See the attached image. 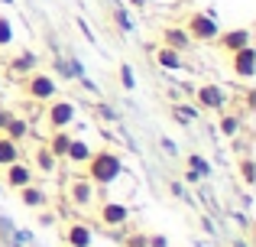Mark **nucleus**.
Instances as JSON below:
<instances>
[{"label": "nucleus", "mask_w": 256, "mask_h": 247, "mask_svg": "<svg viewBox=\"0 0 256 247\" xmlns=\"http://www.w3.org/2000/svg\"><path fill=\"white\" fill-rule=\"evenodd\" d=\"M98 221L104 224V228H124L126 221H130V208H126L124 202H114V198H104L98 208Z\"/></svg>", "instance_id": "nucleus-6"}, {"label": "nucleus", "mask_w": 256, "mask_h": 247, "mask_svg": "<svg viewBox=\"0 0 256 247\" xmlns=\"http://www.w3.org/2000/svg\"><path fill=\"white\" fill-rule=\"evenodd\" d=\"M6 169V185H10V189H23V185H30L32 182V166H26V163H10V166H4Z\"/></svg>", "instance_id": "nucleus-10"}, {"label": "nucleus", "mask_w": 256, "mask_h": 247, "mask_svg": "<svg viewBox=\"0 0 256 247\" xmlns=\"http://www.w3.org/2000/svg\"><path fill=\"white\" fill-rule=\"evenodd\" d=\"M188 169L201 179V176H208V172H211V163H208L204 156H198V153H194V156H188Z\"/></svg>", "instance_id": "nucleus-22"}, {"label": "nucleus", "mask_w": 256, "mask_h": 247, "mask_svg": "<svg viewBox=\"0 0 256 247\" xmlns=\"http://www.w3.org/2000/svg\"><path fill=\"white\" fill-rule=\"evenodd\" d=\"M156 62L162 65V69L175 72V69H182V52L169 49V46H159V49H156Z\"/></svg>", "instance_id": "nucleus-19"}, {"label": "nucleus", "mask_w": 256, "mask_h": 247, "mask_svg": "<svg viewBox=\"0 0 256 247\" xmlns=\"http://www.w3.org/2000/svg\"><path fill=\"white\" fill-rule=\"evenodd\" d=\"M39 224H42V228L56 224V211H42V215H39Z\"/></svg>", "instance_id": "nucleus-32"}, {"label": "nucleus", "mask_w": 256, "mask_h": 247, "mask_svg": "<svg viewBox=\"0 0 256 247\" xmlns=\"http://www.w3.org/2000/svg\"><path fill=\"white\" fill-rule=\"evenodd\" d=\"M172 114H175V121L192 124L194 117H198V108H188V104H175V108H172Z\"/></svg>", "instance_id": "nucleus-23"}, {"label": "nucleus", "mask_w": 256, "mask_h": 247, "mask_svg": "<svg viewBox=\"0 0 256 247\" xmlns=\"http://www.w3.org/2000/svg\"><path fill=\"white\" fill-rule=\"evenodd\" d=\"M120 172H124V159H120L114 150L91 153V159H88V179H91L94 185H110V182H117Z\"/></svg>", "instance_id": "nucleus-1"}, {"label": "nucleus", "mask_w": 256, "mask_h": 247, "mask_svg": "<svg viewBox=\"0 0 256 247\" xmlns=\"http://www.w3.org/2000/svg\"><path fill=\"white\" fill-rule=\"evenodd\" d=\"M78 117V104L75 101H62V98H52L49 111H46V124L49 130H68Z\"/></svg>", "instance_id": "nucleus-3"}, {"label": "nucleus", "mask_w": 256, "mask_h": 247, "mask_svg": "<svg viewBox=\"0 0 256 247\" xmlns=\"http://www.w3.org/2000/svg\"><path fill=\"white\" fill-rule=\"evenodd\" d=\"M65 198H68V205L75 211H88L94 202H98V185H94L88 176H75V179H68V185H65Z\"/></svg>", "instance_id": "nucleus-2"}, {"label": "nucleus", "mask_w": 256, "mask_h": 247, "mask_svg": "<svg viewBox=\"0 0 256 247\" xmlns=\"http://www.w3.org/2000/svg\"><path fill=\"white\" fill-rule=\"evenodd\" d=\"M214 43H218L220 49L230 56V52H237V49H246V46H253V30H250V26H240V30L218 33V39H214Z\"/></svg>", "instance_id": "nucleus-8"}, {"label": "nucleus", "mask_w": 256, "mask_h": 247, "mask_svg": "<svg viewBox=\"0 0 256 247\" xmlns=\"http://www.w3.org/2000/svg\"><path fill=\"white\" fill-rule=\"evenodd\" d=\"M56 69L65 72V75H72V78H82L84 75V69H82V62H78V59H75V62H58Z\"/></svg>", "instance_id": "nucleus-26"}, {"label": "nucleus", "mask_w": 256, "mask_h": 247, "mask_svg": "<svg viewBox=\"0 0 256 247\" xmlns=\"http://www.w3.org/2000/svg\"><path fill=\"white\" fill-rule=\"evenodd\" d=\"M16 159H20V143H13L10 137L0 133V169L10 166V163H16Z\"/></svg>", "instance_id": "nucleus-18"}, {"label": "nucleus", "mask_w": 256, "mask_h": 247, "mask_svg": "<svg viewBox=\"0 0 256 247\" xmlns=\"http://www.w3.org/2000/svg\"><path fill=\"white\" fill-rule=\"evenodd\" d=\"M20 202L26 205V208H46V205H49V195H46L42 189H39V185H23V189H20Z\"/></svg>", "instance_id": "nucleus-14"}, {"label": "nucleus", "mask_w": 256, "mask_h": 247, "mask_svg": "<svg viewBox=\"0 0 256 247\" xmlns=\"http://www.w3.org/2000/svg\"><path fill=\"white\" fill-rule=\"evenodd\" d=\"M26 95H30L32 101L49 104L52 98L58 95V85H56V78H52L49 72H32V75L26 78Z\"/></svg>", "instance_id": "nucleus-5"}, {"label": "nucleus", "mask_w": 256, "mask_h": 247, "mask_svg": "<svg viewBox=\"0 0 256 247\" xmlns=\"http://www.w3.org/2000/svg\"><path fill=\"white\" fill-rule=\"evenodd\" d=\"M91 241H94V231L84 221H72L65 228V244L68 247H91Z\"/></svg>", "instance_id": "nucleus-11"}, {"label": "nucleus", "mask_w": 256, "mask_h": 247, "mask_svg": "<svg viewBox=\"0 0 256 247\" xmlns=\"http://www.w3.org/2000/svg\"><path fill=\"white\" fill-rule=\"evenodd\" d=\"M120 85H124V88L126 91H133V88H136V75H133V65H120Z\"/></svg>", "instance_id": "nucleus-24"}, {"label": "nucleus", "mask_w": 256, "mask_h": 247, "mask_svg": "<svg viewBox=\"0 0 256 247\" xmlns=\"http://www.w3.org/2000/svg\"><path fill=\"white\" fill-rule=\"evenodd\" d=\"M13 231H16V228H13L6 218H0V234H4V237H13Z\"/></svg>", "instance_id": "nucleus-33"}, {"label": "nucleus", "mask_w": 256, "mask_h": 247, "mask_svg": "<svg viewBox=\"0 0 256 247\" xmlns=\"http://www.w3.org/2000/svg\"><path fill=\"white\" fill-rule=\"evenodd\" d=\"M126 247H150V244H146L143 234H133V237H126Z\"/></svg>", "instance_id": "nucleus-31"}, {"label": "nucleus", "mask_w": 256, "mask_h": 247, "mask_svg": "<svg viewBox=\"0 0 256 247\" xmlns=\"http://www.w3.org/2000/svg\"><path fill=\"white\" fill-rule=\"evenodd\" d=\"M230 72L237 78H244V82H250V78L256 75V49H253V46L230 52Z\"/></svg>", "instance_id": "nucleus-9"}, {"label": "nucleus", "mask_w": 256, "mask_h": 247, "mask_svg": "<svg viewBox=\"0 0 256 247\" xmlns=\"http://www.w3.org/2000/svg\"><path fill=\"white\" fill-rule=\"evenodd\" d=\"M240 176H244V182H246V185H253V182H256V163H253L250 156L240 163Z\"/></svg>", "instance_id": "nucleus-25"}, {"label": "nucleus", "mask_w": 256, "mask_h": 247, "mask_svg": "<svg viewBox=\"0 0 256 247\" xmlns=\"http://www.w3.org/2000/svg\"><path fill=\"white\" fill-rule=\"evenodd\" d=\"M146 4V0H133V7H143Z\"/></svg>", "instance_id": "nucleus-35"}, {"label": "nucleus", "mask_w": 256, "mask_h": 247, "mask_svg": "<svg viewBox=\"0 0 256 247\" xmlns=\"http://www.w3.org/2000/svg\"><path fill=\"white\" fill-rule=\"evenodd\" d=\"M98 117H100V121H117V111L107 108V104H100V108H98Z\"/></svg>", "instance_id": "nucleus-29"}, {"label": "nucleus", "mask_w": 256, "mask_h": 247, "mask_svg": "<svg viewBox=\"0 0 256 247\" xmlns=\"http://www.w3.org/2000/svg\"><path fill=\"white\" fill-rule=\"evenodd\" d=\"M4 137H10L13 143L26 140V137H30V121H26V117H16V114H13V117H10V124H6V130H4Z\"/></svg>", "instance_id": "nucleus-16"}, {"label": "nucleus", "mask_w": 256, "mask_h": 247, "mask_svg": "<svg viewBox=\"0 0 256 247\" xmlns=\"http://www.w3.org/2000/svg\"><path fill=\"white\" fill-rule=\"evenodd\" d=\"M146 244H150V247H169V241H166L162 234H150V237H146Z\"/></svg>", "instance_id": "nucleus-30"}, {"label": "nucleus", "mask_w": 256, "mask_h": 247, "mask_svg": "<svg viewBox=\"0 0 256 247\" xmlns=\"http://www.w3.org/2000/svg\"><path fill=\"white\" fill-rule=\"evenodd\" d=\"M218 130L224 133V137H237V133H240V117L230 114V111H224L220 121H218Z\"/></svg>", "instance_id": "nucleus-21"}, {"label": "nucleus", "mask_w": 256, "mask_h": 247, "mask_svg": "<svg viewBox=\"0 0 256 247\" xmlns=\"http://www.w3.org/2000/svg\"><path fill=\"white\" fill-rule=\"evenodd\" d=\"M32 163H36L39 172H46V176H52V172L58 169V156L49 150V143H39L36 153H32Z\"/></svg>", "instance_id": "nucleus-12"}, {"label": "nucleus", "mask_w": 256, "mask_h": 247, "mask_svg": "<svg viewBox=\"0 0 256 247\" xmlns=\"http://www.w3.org/2000/svg\"><path fill=\"white\" fill-rule=\"evenodd\" d=\"M36 52H20V56H13V62H10V69H13V75H30L32 69H36Z\"/></svg>", "instance_id": "nucleus-17"}, {"label": "nucleus", "mask_w": 256, "mask_h": 247, "mask_svg": "<svg viewBox=\"0 0 256 247\" xmlns=\"http://www.w3.org/2000/svg\"><path fill=\"white\" fill-rule=\"evenodd\" d=\"M162 46H169L175 52H185L188 46H192V36H188L182 26H166L162 30Z\"/></svg>", "instance_id": "nucleus-13"}, {"label": "nucleus", "mask_w": 256, "mask_h": 247, "mask_svg": "<svg viewBox=\"0 0 256 247\" xmlns=\"http://www.w3.org/2000/svg\"><path fill=\"white\" fill-rule=\"evenodd\" d=\"M114 23H117L120 30H126V33L133 30V20L126 17V10H124V7H117V10H114Z\"/></svg>", "instance_id": "nucleus-28"}, {"label": "nucleus", "mask_w": 256, "mask_h": 247, "mask_svg": "<svg viewBox=\"0 0 256 247\" xmlns=\"http://www.w3.org/2000/svg\"><path fill=\"white\" fill-rule=\"evenodd\" d=\"M10 117H13V111H6V108H0V133L6 130V124H10Z\"/></svg>", "instance_id": "nucleus-34"}, {"label": "nucleus", "mask_w": 256, "mask_h": 247, "mask_svg": "<svg viewBox=\"0 0 256 247\" xmlns=\"http://www.w3.org/2000/svg\"><path fill=\"white\" fill-rule=\"evenodd\" d=\"M185 33L192 36V43H214L218 33H220V26H218V20H214L211 13H192Z\"/></svg>", "instance_id": "nucleus-4"}, {"label": "nucleus", "mask_w": 256, "mask_h": 247, "mask_svg": "<svg viewBox=\"0 0 256 247\" xmlns=\"http://www.w3.org/2000/svg\"><path fill=\"white\" fill-rule=\"evenodd\" d=\"M194 104H198L201 111H224L227 108V91L220 88V85H201L198 91H194Z\"/></svg>", "instance_id": "nucleus-7"}, {"label": "nucleus", "mask_w": 256, "mask_h": 247, "mask_svg": "<svg viewBox=\"0 0 256 247\" xmlns=\"http://www.w3.org/2000/svg\"><path fill=\"white\" fill-rule=\"evenodd\" d=\"M49 143V150L56 153L58 159H65V150H68V143H72V137L65 130H52V140H46Z\"/></svg>", "instance_id": "nucleus-20"}, {"label": "nucleus", "mask_w": 256, "mask_h": 247, "mask_svg": "<svg viewBox=\"0 0 256 247\" xmlns=\"http://www.w3.org/2000/svg\"><path fill=\"white\" fill-rule=\"evenodd\" d=\"M91 146L84 143V140H75L72 137V143H68V150H65V159H72L75 166H88V159H91Z\"/></svg>", "instance_id": "nucleus-15"}, {"label": "nucleus", "mask_w": 256, "mask_h": 247, "mask_svg": "<svg viewBox=\"0 0 256 247\" xmlns=\"http://www.w3.org/2000/svg\"><path fill=\"white\" fill-rule=\"evenodd\" d=\"M10 43H13V26H10V20H6V17H0V49L10 46Z\"/></svg>", "instance_id": "nucleus-27"}]
</instances>
